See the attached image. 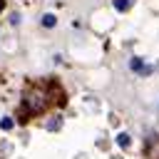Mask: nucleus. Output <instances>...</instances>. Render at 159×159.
Here are the masks:
<instances>
[{
	"label": "nucleus",
	"instance_id": "6",
	"mask_svg": "<svg viewBox=\"0 0 159 159\" xmlns=\"http://www.w3.org/2000/svg\"><path fill=\"white\" fill-rule=\"evenodd\" d=\"M0 127H2V129H12V119H10V117H5V119L0 122Z\"/></svg>",
	"mask_w": 159,
	"mask_h": 159
},
{
	"label": "nucleus",
	"instance_id": "5",
	"mask_svg": "<svg viewBox=\"0 0 159 159\" xmlns=\"http://www.w3.org/2000/svg\"><path fill=\"white\" fill-rule=\"evenodd\" d=\"M117 144H119V147H129V134H124V132H122V134L117 137Z\"/></svg>",
	"mask_w": 159,
	"mask_h": 159
},
{
	"label": "nucleus",
	"instance_id": "3",
	"mask_svg": "<svg viewBox=\"0 0 159 159\" xmlns=\"http://www.w3.org/2000/svg\"><path fill=\"white\" fill-rule=\"evenodd\" d=\"M129 67H132V70H137V72H149V67H144V65H142V60H139V57H134V60H132V62H129Z\"/></svg>",
	"mask_w": 159,
	"mask_h": 159
},
{
	"label": "nucleus",
	"instance_id": "7",
	"mask_svg": "<svg viewBox=\"0 0 159 159\" xmlns=\"http://www.w3.org/2000/svg\"><path fill=\"white\" fill-rule=\"evenodd\" d=\"M2 7H5V0H0V10H2Z\"/></svg>",
	"mask_w": 159,
	"mask_h": 159
},
{
	"label": "nucleus",
	"instance_id": "1",
	"mask_svg": "<svg viewBox=\"0 0 159 159\" xmlns=\"http://www.w3.org/2000/svg\"><path fill=\"white\" fill-rule=\"evenodd\" d=\"M47 104H50V97H47L45 89L35 87V89L25 92V97H22V107H20V119H27V117H32V114H40Z\"/></svg>",
	"mask_w": 159,
	"mask_h": 159
},
{
	"label": "nucleus",
	"instance_id": "4",
	"mask_svg": "<svg viewBox=\"0 0 159 159\" xmlns=\"http://www.w3.org/2000/svg\"><path fill=\"white\" fill-rule=\"evenodd\" d=\"M129 5H132V0H114V7H117L119 12H122V10H127Z\"/></svg>",
	"mask_w": 159,
	"mask_h": 159
},
{
	"label": "nucleus",
	"instance_id": "2",
	"mask_svg": "<svg viewBox=\"0 0 159 159\" xmlns=\"http://www.w3.org/2000/svg\"><path fill=\"white\" fill-rule=\"evenodd\" d=\"M55 25H57V17H55L52 12L42 15V27H55Z\"/></svg>",
	"mask_w": 159,
	"mask_h": 159
}]
</instances>
